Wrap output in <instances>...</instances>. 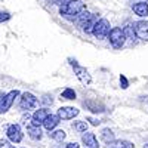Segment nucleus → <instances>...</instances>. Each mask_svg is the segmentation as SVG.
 Returning a JSON list of instances; mask_svg holds the SVG:
<instances>
[{
    "label": "nucleus",
    "mask_w": 148,
    "mask_h": 148,
    "mask_svg": "<svg viewBox=\"0 0 148 148\" xmlns=\"http://www.w3.org/2000/svg\"><path fill=\"white\" fill-rule=\"evenodd\" d=\"M6 135H8V139L14 144H18L22 141V130H21V126L14 123V125H9L8 129H6Z\"/></svg>",
    "instance_id": "6e6552de"
},
{
    "label": "nucleus",
    "mask_w": 148,
    "mask_h": 148,
    "mask_svg": "<svg viewBox=\"0 0 148 148\" xmlns=\"http://www.w3.org/2000/svg\"><path fill=\"white\" fill-rule=\"evenodd\" d=\"M88 121H90V125H92V126H98V125H99V123H101L99 120H96V119H92V117H89V119H88Z\"/></svg>",
    "instance_id": "bb28decb"
},
{
    "label": "nucleus",
    "mask_w": 148,
    "mask_h": 148,
    "mask_svg": "<svg viewBox=\"0 0 148 148\" xmlns=\"http://www.w3.org/2000/svg\"><path fill=\"white\" fill-rule=\"evenodd\" d=\"M16 96H19V90H18V89L10 90V92H8L6 95L0 93V114L6 113V111H8L12 105H14Z\"/></svg>",
    "instance_id": "20e7f679"
},
{
    "label": "nucleus",
    "mask_w": 148,
    "mask_h": 148,
    "mask_svg": "<svg viewBox=\"0 0 148 148\" xmlns=\"http://www.w3.org/2000/svg\"><path fill=\"white\" fill-rule=\"evenodd\" d=\"M101 138H102V141H104L105 144H110V142L116 141L113 130H111V129H108V127H107V129H104V130L101 132Z\"/></svg>",
    "instance_id": "6ab92c4d"
},
{
    "label": "nucleus",
    "mask_w": 148,
    "mask_h": 148,
    "mask_svg": "<svg viewBox=\"0 0 148 148\" xmlns=\"http://www.w3.org/2000/svg\"><path fill=\"white\" fill-rule=\"evenodd\" d=\"M107 148H135V145H133L130 141L120 139V141H113V142H110Z\"/></svg>",
    "instance_id": "2eb2a0df"
},
{
    "label": "nucleus",
    "mask_w": 148,
    "mask_h": 148,
    "mask_svg": "<svg viewBox=\"0 0 148 148\" xmlns=\"http://www.w3.org/2000/svg\"><path fill=\"white\" fill-rule=\"evenodd\" d=\"M120 84H121V88L123 89H127V86H129V82L125 76H120Z\"/></svg>",
    "instance_id": "a878e982"
},
{
    "label": "nucleus",
    "mask_w": 148,
    "mask_h": 148,
    "mask_svg": "<svg viewBox=\"0 0 148 148\" xmlns=\"http://www.w3.org/2000/svg\"><path fill=\"white\" fill-rule=\"evenodd\" d=\"M59 121H61V119L58 117V114H49L46 119H45V121H43V126H45V129L46 130H53L58 125H59Z\"/></svg>",
    "instance_id": "f8f14e48"
},
{
    "label": "nucleus",
    "mask_w": 148,
    "mask_h": 148,
    "mask_svg": "<svg viewBox=\"0 0 148 148\" xmlns=\"http://www.w3.org/2000/svg\"><path fill=\"white\" fill-rule=\"evenodd\" d=\"M37 102H39V99L30 92H24L19 98V108L24 110V111H28V110H33Z\"/></svg>",
    "instance_id": "423d86ee"
},
{
    "label": "nucleus",
    "mask_w": 148,
    "mask_h": 148,
    "mask_svg": "<svg viewBox=\"0 0 148 148\" xmlns=\"http://www.w3.org/2000/svg\"><path fill=\"white\" fill-rule=\"evenodd\" d=\"M132 9H133L135 14H136L138 16H141V18H144V16L148 15V3H145V2L135 3V5L132 6Z\"/></svg>",
    "instance_id": "ddd939ff"
},
{
    "label": "nucleus",
    "mask_w": 148,
    "mask_h": 148,
    "mask_svg": "<svg viewBox=\"0 0 148 148\" xmlns=\"http://www.w3.org/2000/svg\"><path fill=\"white\" fill-rule=\"evenodd\" d=\"M82 142L86 145V148H99L95 133H90V132H84V135L82 136Z\"/></svg>",
    "instance_id": "9b49d317"
},
{
    "label": "nucleus",
    "mask_w": 148,
    "mask_h": 148,
    "mask_svg": "<svg viewBox=\"0 0 148 148\" xmlns=\"http://www.w3.org/2000/svg\"><path fill=\"white\" fill-rule=\"evenodd\" d=\"M98 21V18H96V15H92L88 21H86L84 24H83V27H82V30L84 31V33H92V30H93V25H95V22Z\"/></svg>",
    "instance_id": "a211bd4d"
},
{
    "label": "nucleus",
    "mask_w": 148,
    "mask_h": 148,
    "mask_svg": "<svg viewBox=\"0 0 148 148\" xmlns=\"http://www.w3.org/2000/svg\"><path fill=\"white\" fill-rule=\"evenodd\" d=\"M65 148H80V145L77 142H70V144L65 145Z\"/></svg>",
    "instance_id": "cd10ccee"
},
{
    "label": "nucleus",
    "mask_w": 148,
    "mask_h": 148,
    "mask_svg": "<svg viewBox=\"0 0 148 148\" xmlns=\"http://www.w3.org/2000/svg\"><path fill=\"white\" fill-rule=\"evenodd\" d=\"M0 148H16L15 145H12L9 141L6 139H0Z\"/></svg>",
    "instance_id": "b1692460"
},
{
    "label": "nucleus",
    "mask_w": 148,
    "mask_h": 148,
    "mask_svg": "<svg viewBox=\"0 0 148 148\" xmlns=\"http://www.w3.org/2000/svg\"><path fill=\"white\" fill-rule=\"evenodd\" d=\"M110 21L105 19V18H101V19H98L95 22V25H93V30H92V34L96 37L98 40H102L105 39V37L108 36L110 33Z\"/></svg>",
    "instance_id": "7ed1b4c3"
},
{
    "label": "nucleus",
    "mask_w": 148,
    "mask_h": 148,
    "mask_svg": "<svg viewBox=\"0 0 148 148\" xmlns=\"http://www.w3.org/2000/svg\"><path fill=\"white\" fill-rule=\"evenodd\" d=\"M70 0H55V3L56 5H59V6H62V5H65V3H68Z\"/></svg>",
    "instance_id": "c85d7f7f"
},
{
    "label": "nucleus",
    "mask_w": 148,
    "mask_h": 148,
    "mask_svg": "<svg viewBox=\"0 0 148 148\" xmlns=\"http://www.w3.org/2000/svg\"><path fill=\"white\" fill-rule=\"evenodd\" d=\"M71 65H73L74 74H76L77 79H79L83 84H90V83H92V77H90V74L88 73V70H86L84 67L79 65V64H77V61H71Z\"/></svg>",
    "instance_id": "0eeeda50"
},
{
    "label": "nucleus",
    "mask_w": 148,
    "mask_h": 148,
    "mask_svg": "<svg viewBox=\"0 0 148 148\" xmlns=\"http://www.w3.org/2000/svg\"><path fill=\"white\" fill-rule=\"evenodd\" d=\"M133 33H135V37L144 40V42H148V21L147 19H141V21H136L133 22Z\"/></svg>",
    "instance_id": "39448f33"
},
{
    "label": "nucleus",
    "mask_w": 148,
    "mask_h": 148,
    "mask_svg": "<svg viewBox=\"0 0 148 148\" xmlns=\"http://www.w3.org/2000/svg\"><path fill=\"white\" fill-rule=\"evenodd\" d=\"M107 37H108L111 46H113L114 49H121L123 46H125L126 36H125V31H123V28H120V27L111 28Z\"/></svg>",
    "instance_id": "f03ea898"
},
{
    "label": "nucleus",
    "mask_w": 148,
    "mask_h": 148,
    "mask_svg": "<svg viewBox=\"0 0 148 148\" xmlns=\"http://www.w3.org/2000/svg\"><path fill=\"white\" fill-rule=\"evenodd\" d=\"M144 148H148V144H145V145H144Z\"/></svg>",
    "instance_id": "7c9ffc66"
},
{
    "label": "nucleus",
    "mask_w": 148,
    "mask_h": 148,
    "mask_svg": "<svg viewBox=\"0 0 148 148\" xmlns=\"http://www.w3.org/2000/svg\"><path fill=\"white\" fill-rule=\"evenodd\" d=\"M49 114H51V111H49L47 108L36 110V111H34V114L31 116V125H33V126H39V127H40V125H43L45 119H46Z\"/></svg>",
    "instance_id": "1a4fd4ad"
},
{
    "label": "nucleus",
    "mask_w": 148,
    "mask_h": 148,
    "mask_svg": "<svg viewBox=\"0 0 148 148\" xmlns=\"http://www.w3.org/2000/svg\"><path fill=\"white\" fill-rule=\"evenodd\" d=\"M123 31H125L126 39H135V33H133V28H132V27H126V28H123Z\"/></svg>",
    "instance_id": "5701e85b"
},
{
    "label": "nucleus",
    "mask_w": 148,
    "mask_h": 148,
    "mask_svg": "<svg viewBox=\"0 0 148 148\" xmlns=\"http://www.w3.org/2000/svg\"><path fill=\"white\" fill-rule=\"evenodd\" d=\"M27 133H28V136L34 141H39L42 139V129L39 126H33L31 123L27 126Z\"/></svg>",
    "instance_id": "4468645a"
},
{
    "label": "nucleus",
    "mask_w": 148,
    "mask_h": 148,
    "mask_svg": "<svg viewBox=\"0 0 148 148\" xmlns=\"http://www.w3.org/2000/svg\"><path fill=\"white\" fill-rule=\"evenodd\" d=\"M73 127L76 129L77 132L84 133L86 130H88V123H86V121H82V120H77V121H74V123H73Z\"/></svg>",
    "instance_id": "412c9836"
},
{
    "label": "nucleus",
    "mask_w": 148,
    "mask_h": 148,
    "mask_svg": "<svg viewBox=\"0 0 148 148\" xmlns=\"http://www.w3.org/2000/svg\"><path fill=\"white\" fill-rule=\"evenodd\" d=\"M84 9H86V5L82 2V0H70L68 3L61 6L59 14L62 16H65V18H68V19H71V21H74V18H76L79 14H82Z\"/></svg>",
    "instance_id": "f257e3e1"
},
{
    "label": "nucleus",
    "mask_w": 148,
    "mask_h": 148,
    "mask_svg": "<svg viewBox=\"0 0 148 148\" xmlns=\"http://www.w3.org/2000/svg\"><path fill=\"white\" fill-rule=\"evenodd\" d=\"M9 19H10V14L0 10V22H6V21H9Z\"/></svg>",
    "instance_id": "393cba45"
},
{
    "label": "nucleus",
    "mask_w": 148,
    "mask_h": 148,
    "mask_svg": "<svg viewBox=\"0 0 148 148\" xmlns=\"http://www.w3.org/2000/svg\"><path fill=\"white\" fill-rule=\"evenodd\" d=\"M84 107H88L92 113H102L104 111V105L102 104H99L98 101H88V102H84Z\"/></svg>",
    "instance_id": "dca6fc26"
},
{
    "label": "nucleus",
    "mask_w": 148,
    "mask_h": 148,
    "mask_svg": "<svg viewBox=\"0 0 148 148\" xmlns=\"http://www.w3.org/2000/svg\"><path fill=\"white\" fill-rule=\"evenodd\" d=\"M62 99H76V92H74V89H71V88H67V89H64V92H62Z\"/></svg>",
    "instance_id": "4be33fe9"
},
{
    "label": "nucleus",
    "mask_w": 148,
    "mask_h": 148,
    "mask_svg": "<svg viewBox=\"0 0 148 148\" xmlns=\"http://www.w3.org/2000/svg\"><path fill=\"white\" fill-rule=\"evenodd\" d=\"M49 136H51L52 139H55V141H58V142H62L65 139V132L64 130H51Z\"/></svg>",
    "instance_id": "aec40b11"
},
{
    "label": "nucleus",
    "mask_w": 148,
    "mask_h": 148,
    "mask_svg": "<svg viewBox=\"0 0 148 148\" xmlns=\"http://www.w3.org/2000/svg\"><path fill=\"white\" fill-rule=\"evenodd\" d=\"M139 2H145V3H148V0H139Z\"/></svg>",
    "instance_id": "c756f323"
},
{
    "label": "nucleus",
    "mask_w": 148,
    "mask_h": 148,
    "mask_svg": "<svg viewBox=\"0 0 148 148\" xmlns=\"http://www.w3.org/2000/svg\"><path fill=\"white\" fill-rule=\"evenodd\" d=\"M90 16H92V14H89L88 10H83L82 14H79L76 18H74V21H76V24H77V25L82 28V27H83V24H84L86 21H88Z\"/></svg>",
    "instance_id": "f3484780"
},
{
    "label": "nucleus",
    "mask_w": 148,
    "mask_h": 148,
    "mask_svg": "<svg viewBox=\"0 0 148 148\" xmlns=\"http://www.w3.org/2000/svg\"><path fill=\"white\" fill-rule=\"evenodd\" d=\"M80 111L77 108H74V107H61L58 110V117L61 120H71L74 117H77Z\"/></svg>",
    "instance_id": "9d476101"
}]
</instances>
